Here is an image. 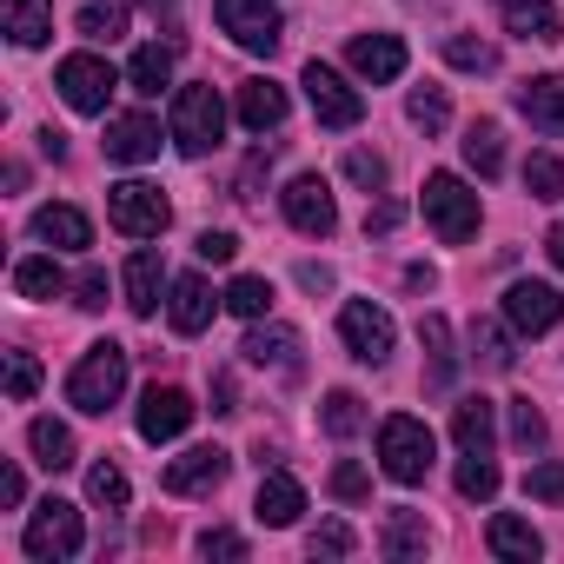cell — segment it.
<instances>
[{
  "label": "cell",
  "mask_w": 564,
  "mask_h": 564,
  "mask_svg": "<svg viewBox=\"0 0 564 564\" xmlns=\"http://www.w3.org/2000/svg\"><path fill=\"white\" fill-rule=\"evenodd\" d=\"M120 392H127V346H113V339L87 346V352H80V366L67 372V405H74V412H87V419H100Z\"/></svg>",
  "instance_id": "obj_1"
},
{
  "label": "cell",
  "mask_w": 564,
  "mask_h": 564,
  "mask_svg": "<svg viewBox=\"0 0 564 564\" xmlns=\"http://www.w3.org/2000/svg\"><path fill=\"white\" fill-rule=\"evenodd\" d=\"M166 140H173L186 160L219 153V140H226V107H219V94H213V87H180V94H173V127H166Z\"/></svg>",
  "instance_id": "obj_2"
},
{
  "label": "cell",
  "mask_w": 564,
  "mask_h": 564,
  "mask_svg": "<svg viewBox=\"0 0 564 564\" xmlns=\"http://www.w3.org/2000/svg\"><path fill=\"white\" fill-rule=\"evenodd\" d=\"M379 465L392 485H425L432 478V425L412 412H392L379 425Z\"/></svg>",
  "instance_id": "obj_3"
},
{
  "label": "cell",
  "mask_w": 564,
  "mask_h": 564,
  "mask_svg": "<svg viewBox=\"0 0 564 564\" xmlns=\"http://www.w3.org/2000/svg\"><path fill=\"white\" fill-rule=\"evenodd\" d=\"M107 219L127 239H160L173 226V206L153 180H120V186H107Z\"/></svg>",
  "instance_id": "obj_4"
},
{
  "label": "cell",
  "mask_w": 564,
  "mask_h": 564,
  "mask_svg": "<svg viewBox=\"0 0 564 564\" xmlns=\"http://www.w3.org/2000/svg\"><path fill=\"white\" fill-rule=\"evenodd\" d=\"M425 226H432L445 246L478 239V193H471L458 173H432V180H425Z\"/></svg>",
  "instance_id": "obj_5"
},
{
  "label": "cell",
  "mask_w": 564,
  "mask_h": 564,
  "mask_svg": "<svg viewBox=\"0 0 564 564\" xmlns=\"http://www.w3.org/2000/svg\"><path fill=\"white\" fill-rule=\"evenodd\" d=\"M28 557H41V564H67V557H80V544H87V524H80V505H67V498H47V505H34V518H28Z\"/></svg>",
  "instance_id": "obj_6"
},
{
  "label": "cell",
  "mask_w": 564,
  "mask_h": 564,
  "mask_svg": "<svg viewBox=\"0 0 564 564\" xmlns=\"http://www.w3.org/2000/svg\"><path fill=\"white\" fill-rule=\"evenodd\" d=\"M213 21H219V34H232V47H246V54H272L279 41H286V21H279L272 0H213Z\"/></svg>",
  "instance_id": "obj_7"
},
{
  "label": "cell",
  "mask_w": 564,
  "mask_h": 564,
  "mask_svg": "<svg viewBox=\"0 0 564 564\" xmlns=\"http://www.w3.org/2000/svg\"><path fill=\"white\" fill-rule=\"evenodd\" d=\"M339 339H346V352H352L359 366H386V359H392V339H399V326H392V313H386V306H372V300H352V306L339 313Z\"/></svg>",
  "instance_id": "obj_8"
},
{
  "label": "cell",
  "mask_w": 564,
  "mask_h": 564,
  "mask_svg": "<svg viewBox=\"0 0 564 564\" xmlns=\"http://www.w3.org/2000/svg\"><path fill=\"white\" fill-rule=\"evenodd\" d=\"M54 80H61V100H67L74 113H107V100H113V87H120V74H113L100 54H67Z\"/></svg>",
  "instance_id": "obj_9"
},
{
  "label": "cell",
  "mask_w": 564,
  "mask_h": 564,
  "mask_svg": "<svg viewBox=\"0 0 564 564\" xmlns=\"http://www.w3.org/2000/svg\"><path fill=\"white\" fill-rule=\"evenodd\" d=\"M306 100H313L319 127H333V133H346V127H359V120H366V94H359L352 80H339L326 61H313V67H306Z\"/></svg>",
  "instance_id": "obj_10"
},
{
  "label": "cell",
  "mask_w": 564,
  "mask_h": 564,
  "mask_svg": "<svg viewBox=\"0 0 564 564\" xmlns=\"http://www.w3.org/2000/svg\"><path fill=\"white\" fill-rule=\"evenodd\" d=\"M226 471H232V452H219V445H193V452H180V458L160 471V485H166L173 498H206V491L226 485Z\"/></svg>",
  "instance_id": "obj_11"
},
{
  "label": "cell",
  "mask_w": 564,
  "mask_h": 564,
  "mask_svg": "<svg viewBox=\"0 0 564 564\" xmlns=\"http://www.w3.org/2000/svg\"><path fill=\"white\" fill-rule=\"evenodd\" d=\"M279 206H286V219H293L306 239H326V232L339 226V199H333V186H326L319 173H300L286 193H279Z\"/></svg>",
  "instance_id": "obj_12"
},
{
  "label": "cell",
  "mask_w": 564,
  "mask_h": 564,
  "mask_svg": "<svg viewBox=\"0 0 564 564\" xmlns=\"http://www.w3.org/2000/svg\"><path fill=\"white\" fill-rule=\"evenodd\" d=\"M505 319H511V333H551L557 319H564V293L557 286H544V279H518V286L505 293Z\"/></svg>",
  "instance_id": "obj_13"
},
{
  "label": "cell",
  "mask_w": 564,
  "mask_h": 564,
  "mask_svg": "<svg viewBox=\"0 0 564 564\" xmlns=\"http://www.w3.org/2000/svg\"><path fill=\"white\" fill-rule=\"evenodd\" d=\"M193 412H199V405H193L180 386H147V399H140V419H133V425H140V438H147V445H166V438H180V432L193 425Z\"/></svg>",
  "instance_id": "obj_14"
},
{
  "label": "cell",
  "mask_w": 564,
  "mask_h": 564,
  "mask_svg": "<svg viewBox=\"0 0 564 564\" xmlns=\"http://www.w3.org/2000/svg\"><path fill=\"white\" fill-rule=\"evenodd\" d=\"M213 313H219V293L206 286V279L199 272H180L173 279V300H166V319H173V333H206L213 326Z\"/></svg>",
  "instance_id": "obj_15"
},
{
  "label": "cell",
  "mask_w": 564,
  "mask_h": 564,
  "mask_svg": "<svg viewBox=\"0 0 564 564\" xmlns=\"http://www.w3.org/2000/svg\"><path fill=\"white\" fill-rule=\"evenodd\" d=\"M346 61H352V74H359V80L386 87V80H399V74H405V41H399V34H359V41L346 47Z\"/></svg>",
  "instance_id": "obj_16"
},
{
  "label": "cell",
  "mask_w": 564,
  "mask_h": 564,
  "mask_svg": "<svg viewBox=\"0 0 564 564\" xmlns=\"http://www.w3.org/2000/svg\"><path fill=\"white\" fill-rule=\"evenodd\" d=\"M300 511H306V491H300L293 471H265V478H259V498H252V518H259V524L286 531V524H300Z\"/></svg>",
  "instance_id": "obj_17"
},
{
  "label": "cell",
  "mask_w": 564,
  "mask_h": 564,
  "mask_svg": "<svg viewBox=\"0 0 564 564\" xmlns=\"http://www.w3.org/2000/svg\"><path fill=\"white\" fill-rule=\"evenodd\" d=\"M153 153H160V120H153V113H120V120L107 127V160L147 166Z\"/></svg>",
  "instance_id": "obj_18"
},
{
  "label": "cell",
  "mask_w": 564,
  "mask_h": 564,
  "mask_svg": "<svg viewBox=\"0 0 564 564\" xmlns=\"http://www.w3.org/2000/svg\"><path fill=\"white\" fill-rule=\"evenodd\" d=\"M239 352H246V366H259V372H265V366L300 372V333H293V326H272V319L259 326V319H252V333H246Z\"/></svg>",
  "instance_id": "obj_19"
},
{
  "label": "cell",
  "mask_w": 564,
  "mask_h": 564,
  "mask_svg": "<svg viewBox=\"0 0 564 564\" xmlns=\"http://www.w3.org/2000/svg\"><path fill=\"white\" fill-rule=\"evenodd\" d=\"M160 293H166V265H160L153 246H140V252L127 259V313H133V319H153V313H160Z\"/></svg>",
  "instance_id": "obj_20"
},
{
  "label": "cell",
  "mask_w": 564,
  "mask_h": 564,
  "mask_svg": "<svg viewBox=\"0 0 564 564\" xmlns=\"http://www.w3.org/2000/svg\"><path fill=\"white\" fill-rule=\"evenodd\" d=\"M34 239L54 246V252H87L94 246V219L80 206H41L34 213Z\"/></svg>",
  "instance_id": "obj_21"
},
{
  "label": "cell",
  "mask_w": 564,
  "mask_h": 564,
  "mask_svg": "<svg viewBox=\"0 0 564 564\" xmlns=\"http://www.w3.org/2000/svg\"><path fill=\"white\" fill-rule=\"evenodd\" d=\"M518 113L538 127V133H564V74H538V80H524L518 87Z\"/></svg>",
  "instance_id": "obj_22"
},
{
  "label": "cell",
  "mask_w": 564,
  "mask_h": 564,
  "mask_svg": "<svg viewBox=\"0 0 564 564\" xmlns=\"http://www.w3.org/2000/svg\"><path fill=\"white\" fill-rule=\"evenodd\" d=\"M498 14H505V28L518 41H538V47H557L564 41V21H557L551 0H498Z\"/></svg>",
  "instance_id": "obj_23"
},
{
  "label": "cell",
  "mask_w": 564,
  "mask_h": 564,
  "mask_svg": "<svg viewBox=\"0 0 564 564\" xmlns=\"http://www.w3.org/2000/svg\"><path fill=\"white\" fill-rule=\"evenodd\" d=\"M0 21H8L14 47H47L54 41V0H0Z\"/></svg>",
  "instance_id": "obj_24"
},
{
  "label": "cell",
  "mask_w": 564,
  "mask_h": 564,
  "mask_svg": "<svg viewBox=\"0 0 564 564\" xmlns=\"http://www.w3.org/2000/svg\"><path fill=\"white\" fill-rule=\"evenodd\" d=\"M279 120H286V87L265 80V74L246 80V87H239V127H246V133H272Z\"/></svg>",
  "instance_id": "obj_25"
},
{
  "label": "cell",
  "mask_w": 564,
  "mask_h": 564,
  "mask_svg": "<svg viewBox=\"0 0 564 564\" xmlns=\"http://www.w3.org/2000/svg\"><path fill=\"white\" fill-rule=\"evenodd\" d=\"M452 438H458V452H491L498 445V405L491 399H458L452 405Z\"/></svg>",
  "instance_id": "obj_26"
},
{
  "label": "cell",
  "mask_w": 564,
  "mask_h": 564,
  "mask_svg": "<svg viewBox=\"0 0 564 564\" xmlns=\"http://www.w3.org/2000/svg\"><path fill=\"white\" fill-rule=\"evenodd\" d=\"M458 147H465V166H471L478 180H498V173H505V133H498V120H471Z\"/></svg>",
  "instance_id": "obj_27"
},
{
  "label": "cell",
  "mask_w": 564,
  "mask_h": 564,
  "mask_svg": "<svg viewBox=\"0 0 564 564\" xmlns=\"http://www.w3.org/2000/svg\"><path fill=\"white\" fill-rule=\"evenodd\" d=\"M28 445H34V458H41L47 471H74V465H80L74 432H67L61 419H34V425H28Z\"/></svg>",
  "instance_id": "obj_28"
},
{
  "label": "cell",
  "mask_w": 564,
  "mask_h": 564,
  "mask_svg": "<svg viewBox=\"0 0 564 564\" xmlns=\"http://www.w3.org/2000/svg\"><path fill=\"white\" fill-rule=\"evenodd\" d=\"M485 544L498 551V557H511V564H531L538 551H544V538L524 524V518H511V511H498L491 518V531H485Z\"/></svg>",
  "instance_id": "obj_29"
},
{
  "label": "cell",
  "mask_w": 564,
  "mask_h": 564,
  "mask_svg": "<svg viewBox=\"0 0 564 564\" xmlns=\"http://www.w3.org/2000/svg\"><path fill=\"white\" fill-rule=\"evenodd\" d=\"M14 293L21 300H61L67 293V272L54 265V252H34V259L14 265Z\"/></svg>",
  "instance_id": "obj_30"
},
{
  "label": "cell",
  "mask_w": 564,
  "mask_h": 564,
  "mask_svg": "<svg viewBox=\"0 0 564 564\" xmlns=\"http://www.w3.org/2000/svg\"><path fill=\"white\" fill-rule=\"evenodd\" d=\"M419 346L432 352V386H452V379H458V352H452V326H445L438 313L419 319Z\"/></svg>",
  "instance_id": "obj_31"
},
{
  "label": "cell",
  "mask_w": 564,
  "mask_h": 564,
  "mask_svg": "<svg viewBox=\"0 0 564 564\" xmlns=\"http://www.w3.org/2000/svg\"><path fill=\"white\" fill-rule=\"evenodd\" d=\"M471 359H478L485 372H511V366H518L511 333H505L498 319H471Z\"/></svg>",
  "instance_id": "obj_32"
},
{
  "label": "cell",
  "mask_w": 564,
  "mask_h": 564,
  "mask_svg": "<svg viewBox=\"0 0 564 564\" xmlns=\"http://www.w3.org/2000/svg\"><path fill=\"white\" fill-rule=\"evenodd\" d=\"M319 425H326V438H359L366 432V399L359 392H326Z\"/></svg>",
  "instance_id": "obj_33"
},
{
  "label": "cell",
  "mask_w": 564,
  "mask_h": 564,
  "mask_svg": "<svg viewBox=\"0 0 564 564\" xmlns=\"http://www.w3.org/2000/svg\"><path fill=\"white\" fill-rule=\"evenodd\" d=\"M127 80L140 87V94H160V87H173V47H140L133 61H127Z\"/></svg>",
  "instance_id": "obj_34"
},
{
  "label": "cell",
  "mask_w": 564,
  "mask_h": 564,
  "mask_svg": "<svg viewBox=\"0 0 564 564\" xmlns=\"http://www.w3.org/2000/svg\"><path fill=\"white\" fill-rule=\"evenodd\" d=\"M458 498H471V505L498 498V465H491V452H458Z\"/></svg>",
  "instance_id": "obj_35"
},
{
  "label": "cell",
  "mask_w": 564,
  "mask_h": 564,
  "mask_svg": "<svg viewBox=\"0 0 564 564\" xmlns=\"http://www.w3.org/2000/svg\"><path fill=\"white\" fill-rule=\"evenodd\" d=\"M87 498H94L100 511H127V498H133V485H127V471H120L113 458H100V465L87 471Z\"/></svg>",
  "instance_id": "obj_36"
},
{
  "label": "cell",
  "mask_w": 564,
  "mask_h": 564,
  "mask_svg": "<svg viewBox=\"0 0 564 564\" xmlns=\"http://www.w3.org/2000/svg\"><path fill=\"white\" fill-rule=\"evenodd\" d=\"M379 544H386V557H412V551H425V544H432V531H425V518H419V511H392Z\"/></svg>",
  "instance_id": "obj_37"
},
{
  "label": "cell",
  "mask_w": 564,
  "mask_h": 564,
  "mask_svg": "<svg viewBox=\"0 0 564 564\" xmlns=\"http://www.w3.org/2000/svg\"><path fill=\"white\" fill-rule=\"evenodd\" d=\"M74 28L87 41H120L127 34V8H120V0H87V8L74 14Z\"/></svg>",
  "instance_id": "obj_38"
},
{
  "label": "cell",
  "mask_w": 564,
  "mask_h": 564,
  "mask_svg": "<svg viewBox=\"0 0 564 564\" xmlns=\"http://www.w3.org/2000/svg\"><path fill=\"white\" fill-rule=\"evenodd\" d=\"M524 193L544 199V206L564 199V160H557V153H531V160H524Z\"/></svg>",
  "instance_id": "obj_39"
},
{
  "label": "cell",
  "mask_w": 564,
  "mask_h": 564,
  "mask_svg": "<svg viewBox=\"0 0 564 564\" xmlns=\"http://www.w3.org/2000/svg\"><path fill=\"white\" fill-rule=\"evenodd\" d=\"M226 306H232L239 319H265V313H272V286H265L259 272H239L232 286H226Z\"/></svg>",
  "instance_id": "obj_40"
},
{
  "label": "cell",
  "mask_w": 564,
  "mask_h": 564,
  "mask_svg": "<svg viewBox=\"0 0 564 564\" xmlns=\"http://www.w3.org/2000/svg\"><path fill=\"white\" fill-rule=\"evenodd\" d=\"M445 61H452L458 74H491V67H498V47H491V41H471V34H452V41H445Z\"/></svg>",
  "instance_id": "obj_41"
},
{
  "label": "cell",
  "mask_w": 564,
  "mask_h": 564,
  "mask_svg": "<svg viewBox=\"0 0 564 564\" xmlns=\"http://www.w3.org/2000/svg\"><path fill=\"white\" fill-rule=\"evenodd\" d=\"M405 113H412V127H425V133H445V120H452V100H445V87H412Z\"/></svg>",
  "instance_id": "obj_42"
},
{
  "label": "cell",
  "mask_w": 564,
  "mask_h": 564,
  "mask_svg": "<svg viewBox=\"0 0 564 564\" xmlns=\"http://www.w3.org/2000/svg\"><path fill=\"white\" fill-rule=\"evenodd\" d=\"M505 412H511V445H524V452H538V445H544V412H538L531 399H511Z\"/></svg>",
  "instance_id": "obj_43"
},
{
  "label": "cell",
  "mask_w": 564,
  "mask_h": 564,
  "mask_svg": "<svg viewBox=\"0 0 564 564\" xmlns=\"http://www.w3.org/2000/svg\"><path fill=\"white\" fill-rule=\"evenodd\" d=\"M346 180L366 186V193H386V160H379L372 147H352V153H346Z\"/></svg>",
  "instance_id": "obj_44"
},
{
  "label": "cell",
  "mask_w": 564,
  "mask_h": 564,
  "mask_svg": "<svg viewBox=\"0 0 564 564\" xmlns=\"http://www.w3.org/2000/svg\"><path fill=\"white\" fill-rule=\"evenodd\" d=\"M34 392H41V366H34V352H8V399L28 405Z\"/></svg>",
  "instance_id": "obj_45"
},
{
  "label": "cell",
  "mask_w": 564,
  "mask_h": 564,
  "mask_svg": "<svg viewBox=\"0 0 564 564\" xmlns=\"http://www.w3.org/2000/svg\"><path fill=\"white\" fill-rule=\"evenodd\" d=\"M352 544H359V538H352V524H339V518H326V524L306 538L313 557H352Z\"/></svg>",
  "instance_id": "obj_46"
},
{
  "label": "cell",
  "mask_w": 564,
  "mask_h": 564,
  "mask_svg": "<svg viewBox=\"0 0 564 564\" xmlns=\"http://www.w3.org/2000/svg\"><path fill=\"white\" fill-rule=\"evenodd\" d=\"M524 491H531L538 505H564V465H531V471H524Z\"/></svg>",
  "instance_id": "obj_47"
},
{
  "label": "cell",
  "mask_w": 564,
  "mask_h": 564,
  "mask_svg": "<svg viewBox=\"0 0 564 564\" xmlns=\"http://www.w3.org/2000/svg\"><path fill=\"white\" fill-rule=\"evenodd\" d=\"M372 491V478H366V465H333V498H346V505H359Z\"/></svg>",
  "instance_id": "obj_48"
},
{
  "label": "cell",
  "mask_w": 564,
  "mask_h": 564,
  "mask_svg": "<svg viewBox=\"0 0 564 564\" xmlns=\"http://www.w3.org/2000/svg\"><path fill=\"white\" fill-rule=\"evenodd\" d=\"M199 557H246V538L226 531V524H213V531H199Z\"/></svg>",
  "instance_id": "obj_49"
},
{
  "label": "cell",
  "mask_w": 564,
  "mask_h": 564,
  "mask_svg": "<svg viewBox=\"0 0 564 564\" xmlns=\"http://www.w3.org/2000/svg\"><path fill=\"white\" fill-rule=\"evenodd\" d=\"M74 306H87V313L107 306V272H100V265H87V272L74 279Z\"/></svg>",
  "instance_id": "obj_50"
},
{
  "label": "cell",
  "mask_w": 564,
  "mask_h": 564,
  "mask_svg": "<svg viewBox=\"0 0 564 564\" xmlns=\"http://www.w3.org/2000/svg\"><path fill=\"white\" fill-rule=\"evenodd\" d=\"M193 252H199V259H206V265H226V259H232V252H239V239H232V232H213V226H206V232H199V239H193Z\"/></svg>",
  "instance_id": "obj_51"
},
{
  "label": "cell",
  "mask_w": 564,
  "mask_h": 564,
  "mask_svg": "<svg viewBox=\"0 0 564 564\" xmlns=\"http://www.w3.org/2000/svg\"><path fill=\"white\" fill-rule=\"evenodd\" d=\"M28 498V478H21V465H0V505H21Z\"/></svg>",
  "instance_id": "obj_52"
},
{
  "label": "cell",
  "mask_w": 564,
  "mask_h": 564,
  "mask_svg": "<svg viewBox=\"0 0 564 564\" xmlns=\"http://www.w3.org/2000/svg\"><path fill=\"white\" fill-rule=\"evenodd\" d=\"M259 173H265V153H252V160L239 166V186H232V193H239V199H259Z\"/></svg>",
  "instance_id": "obj_53"
},
{
  "label": "cell",
  "mask_w": 564,
  "mask_h": 564,
  "mask_svg": "<svg viewBox=\"0 0 564 564\" xmlns=\"http://www.w3.org/2000/svg\"><path fill=\"white\" fill-rule=\"evenodd\" d=\"M392 226H399V206H392V199L366 213V239H372V232H392Z\"/></svg>",
  "instance_id": "obj_54"
},
{
  "label": "cell",
  "mask_w": 564,
  "mask_h": 564,
  "mask_svg": "<svg viewBox=\"0 0 564 564\" xmlns=\"http://www.w3.org/2000/svg\"><path fill=\"white\" fill-rule=\"evenodd\" d=\"M300 286H306V293H333V272H326V265H300Z\"/></svg>",
  "instance_id": "obj_55"
},
{
  "label": "cell",
  "mask_w": 564,
  "mask_h": 564,
  "mask_svg": "<svg viewBox=\"0 0 564 564\" xmlns=\"http://www.w3.org/2000/svg\"><path fill=\"white\" fill-rule=\"evenodd\" d=\"M41 153H47V160H67V133L47 127V133H41Z\"/></svg>",
  "instance_id": "obj_56"
},
{
  "label": "cell",
  "mask_w": 564,
  "mask_h": 564,
  "mask_svg": "<svg viewBox=\"0 0 564 564\" xmlns=\"http://www.w3.org/2000/svg\"><path fill=\"white\" fill-rule=\"evenodd\" d=\"M544 252H551V265L564 272V226H551V232H544Z\"/></svg>",
  "instance_id": "obj_57"
},
{
  "label": "cell",
  "mask_w": 564,
  "mask_h": 564,
  "mask_svg": "<svg viewBox=\"0 0 564 564\" xmlns=\"http://www.w3.org/2000/svg\"><path fill=\"white\" fill-rule=\"evenodd\" d=\"M140 8H153V14H160V8H180V0H140Z\"/></svg>",
  "instance_id": "obj_58"
}]
</instances>
